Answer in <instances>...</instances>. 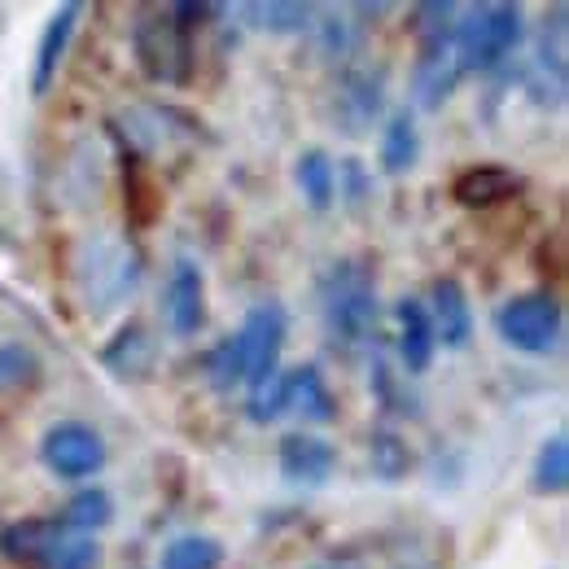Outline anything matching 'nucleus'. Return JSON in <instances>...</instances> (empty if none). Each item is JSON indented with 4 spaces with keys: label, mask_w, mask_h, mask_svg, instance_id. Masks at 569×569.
Instances as JSON below:
<instances>
[{
    "label": "nucleus",
    "mask_w": 569,
    "mask_h": 569,
    "mask_svg": "<svg viewBox=\"0 0 569 569\" xmlns=\"http://www.w3.org/2000/svg\"><path fill=\"white\" fill-rule=\"evenodd\" d=\"M320 320L338 347H363L377 338L381 302H377V272L368 259H342L320 281Z\"/></svg>",
    "instance_id": "1"
},
{
    "label": "nucleus",
    "mask_w": 569,
    "mask_h": 569,
    "mask_svg": "<svg viewBox=\"0 0 569 569\" xmlns=\"http://www.w3.org/2000/svg\"><path fill=\"white\" fill-rule=\"evenodd\" d=\"M526 36V13L521 4H473L456 27H451V53L460 74H491L499 71Z\"/></svg>",
    "instance_id": "2"
},
{
    "label": "nucleus",
    "mask_w": 569,
    "mask_h": 569,
    "mask_svg": "<svg viewBox=\"0 0 569 569\" xmlns=\"http://www.w3.org/2000/svg\"><path fill=\"white\" fill-rule=\"evenodd\" d=\"M496 333L521 356H552L566 342V307L548 289L517 293L496 307Z\"/></svg>",
    "instance_id": "3"
},
{
    "label": "nucleus",
    "mask_w": 569,
    "mask_h": 569,
    "mask_svg": "<svg viewBox=\"0 0 569 569\" xmlns=\"http://www.w3.org/2000/svg\"><path fill=\"white\" fill-rule=\"evenodd\" d=\"M132 49L141 62L144 79L153 83H189L193 74V40L184 27H176V18L162 13H144L132 27Z\"/></svg>",
    "instance_id": "4"
},
{
    "label": "nucleus",
    "mask_w": 569,
    "mask_h": 569,
    "mask_svg": "<svg viewBox=\"0 0 569 569\" xmlns=\"http://www.w3.org/2000/svg\"><path fill=\"white\" fill-rule=\"evenodd\" d=\"M237 347H241V368H246V386H263L281 372V351L284 338H289V316H284L281 302H259L246 311L241 329L232 333Z\"/></svg>",
    "instance_id": "5"
},
{
    "label": "nucleus",
    "mask_w": 569,
    "mask_h": 569,
    "mask_svg": "<svg viewBox=\"0 0 569 569\" xmlns=\"http://www.w3.org/2000/svg\"><path fill=\"white\" fill-rule=\"evenodd\" d=\"M106 438L83 421H58V426L44 429L40 438V460L53 478L62 482H83V478H97L106 469Z\"/></svg>",
    "instance_id": "6"
},
{
    "label": "nucleus",
    "mask_w": 569,
    "mask_h": 569,
    "mask_svg": "<svg viewBox=\"0 0 569 569\" xmlns=\"http://www.w3.org/2000/svg\"><path fill=\"white\" fill-rule=\"evenodd\" d=\"M162 316L176 338H198L207 329V277L193 259H176L162 293Z\"/></svg>",
    "instance_id": "7"
},
{
    "label": "nucleus",
    "mask_w": 569,
    "mask_h": 569,
    "mask_svg": "<svg viewBox=\"0 0 569 569\" xmlns=\"http://www.w3.org/2000/svg\"><path fill=\"white\" fill-rule=\"evenodd\" d=\"M429 325H433V338L447 347V351H465L473 342V311H469V293L456 277H438L429 284Z\"/></svg>",
    "instance_id": "8"
},
{
    "label": "nucleus",
    "mask_w": 569,
    "mask_h": 569,
    "mask_svg": "<svg viewBox=\"0 0 569 569\" xmlns=\"http://www.w3.org/2000/svg\"><path fill=\"white\" fill-rule=\"evenodd\" d=\"M277 465H281V478L293 487H325L338 469V451H333V442H325L316 433H289L281 438Z\"/></svg>",
    "instance_id": "9"
},
{
    "label": "nucleus",
    "mask_w": 569,
    "mask_h": 569,
    "mask_svg": "<svg viewBox=\"0 0 569 569\" xmlns=\"http://www.w3.org/2000/svg\"><path fill=\"white\" fill-rule=\"evenodd\" d=\"M386 110V74L381 71H347L342 88H338V119H342V132L363 137Z\"/></svg>",
    "instance_id": "10"
},
{
    "label": "nucleus",
    "mask_w": 569,
    "mask_h": 569,
    "mask_svg": "<svg viewBox=\"0 0 569 569\" xmlns=\"http://www.w3.org/2000/svg\"><path fill=\"white\" fill-rule=\"evenodd\" d=\"M281 412H298V417L311 421V426L338 421V399H333V390L325 386L320 368L302 363V368L281 372Z\"/></svg>",
    "instance_id": "11"
},
{
    "label": "nucleus",
    "mask_w": 569,
    "mask_h": 569,
    "mask_svg": "<svg viewBox=\"0 0 569 569\" xmlns=\"http://www.w3.org/2000/svg\"><path fill=\"white\" fill-rule=\"evenodd\" d=\"M79 13H83L79 4H62V9L44 22L40 44H36V62H31V97H44V92L53 88V79H58V71H62L67 49H71V40H74Z\"/></svg>",
    "instance_id": "12"
},
{
    "label": "nucleus",
    "mask_w": 569,
    "mask_h": 569,
    "mask_svg": "<svg viewBox=\"0 0 569 569\" xmlns=\"http://www.w3.org/2000/svg\"><path fill=\"white\" fill-rule=\"evenodd\" d=\"M512 193H521V176L499 167V162H478L451 180V198L469 211H487L496 202H508Z\"/></svg>",
    "instance_id": "13"
},
{
    "label": "nucleus",
    "mask_w": 569,
    "mask_h": 569,
    "mask_svg": "<svg viewBox=\"0 0 569 569\" xmlns=\"http://www.w3.org/2000/svg\"><path fill=\"white\" fill-rule=\"evenodd\" d=\"M395 320H399V359L412 377L429 372L433 351H438V338H433V325H429V311L421 298H399L395 302Z\"/></svg>",
    "instance_id": "14"
},
{
    "label": "nucleus",
    "mask_w": 569,
    "mask_h": 569,
    "mask_svg": "<svg viewBox=\"0 0 569 569\" xmlns=\"http://www.w3.org/2000/svg\"><path fill=\"white\" fill-rule=\"evenodd\" d=\"M460 83V67H456V53H451V36L447 40H429L421 44V62H417V106L421 110H438Z\"/></svg>",
    "instance_id": "15"
},
{
    "label": "nucleus",
    "mask_w": 569,
    "mask_h": 569,
    "mask_svg": "<svg viewBox=\"0 0 569 569\" xmlns=\"http://www.w3.org/2000/svg\"><path fill=\"white\" fill-rule=\"evenodd\" d=\"M58 530H62L58 517H27V521H13V526L0 530V552H4L13 566L36 569L40 557H44V548L58 539Z\"/></svg>",
    "instance_id": "16"
},
{
    "label": "nucleus",
    "mask_w": 569,
    "mask_h": 569,
    "mask_svg": "<svg viewBox=\"0 0 569 569\" xmlns=\"http://www.w3.org/2000/svg\"><path fill=\"white\" fill-rule=\"evenodd\" d=\"M421 162V128L412 110H395L381 128V171L386 176H403Z\"/></svg>",
    "instance_id": "17"
},
{
    "label": "nucleus",
    "mask_w": 569,
    "mask_h": 569,
    "mask_svg": "<svg viewBox=\"0 0 569 569\" xmlns=\"http://www.w3.org/2000/svg\"><path fill=\"white\" fill-rule=\"evenodd\" d=\"M123 207H128V219L137 228H149L158 214H162V184L153 180L149 162L144 158H123Z\"/></svg>",
    "instance_id": "18"
},
{
    "label": "nucleus",
    "mask_w": 569,
    "mask_h": 569,
    "mask_svg": "<svg viewBox=\"0 0 569 569\" xmlns=\"http://www.w3.org/2000/svg\"><path fill=\"white\" fill-rule=\"evenodd\" d=\"M293 184H298V193L307 198L311 211H329L333 198H338V167H333V158H329L325 149L298 153V162H293Z\"/></svg>",
    "instance_id": "19"
},
{
    "label": "nucleus",
    "mask_w": 569,
    "mask_h": 569,
    "mask_svg": "<svg viewBox=\"0 0 569 569\" xmlns=\"http://www.w3.org/2000/svg\"><path fill=\"white\" fill-rule=\"evenodd\" d=\"M569 487V438L566 433H552L539 456H535V469H530V491L535 496H561Z\"/></svg>",
    "instance_id": "20"
},
{
    "label": "nucleus",
    "mask_w": 569,
    "mask_h": 569,
    "mask_svg": "<svg viewBox=\"0 0 569 569\" xmlns=\"http://www.w3.org/2000/svg\"><path fill=\"white\" fill-rule=\"evenodd\" d=\"M223 566V543L211 535H180L162 548L158 569H219Z\"/></svg>",
    "instance_id": "21"
},
{
    "label": "nucleus",
    "mask_w": 569,
    "mask_h": 569,
    "mask_svg": "<svg viewBox=\"0 0 569 569\" xmlns=\"http://www.w3.org/2000/svg\"><path fill=\"white\" fill-rule=\"evenodd\" d=\"M62 521V517H58ZM101 561V548H97V539H88V535H74V530H58V539L44 548V557H40V566L36 569H97Z\"/></svg>",
    "instance_id": "22"
},
{
    "label": "nucleus",
    "mask_w": 569,
    "mask_h": 569,
    "mask_svg": "<svg viewBox=\"0 0 569 569\" xmlns=\"http://www.w3.org/2000/svg\"><path fill=\"white\" fill-rule=\"evenodd\" d=\"M114 521V499L106 496L101 487H88V491H79V496L67 503V512H62V526L74 530V535H97V530H106Z\"/></svg>",
    "instance_id": "23"
},
{
    "label": "nucleus",
    "mask_w": 569,
    "mask_h": 569,
    "mask_svg": "<svg viewBox=\"0 0 569 569\" xmlns=\"http://www.w3.org/2000/svg\"><path fill=\"white\" fill-rule=\"evenodd\" d=\"M241 18H250V27H259V31L293 36V31L311 27L316 9L311 4H281V0H272V4H241Z\"/></svg>",
    "instance_id": "24"
},
{
    "label": "nucleus",
    "mask_w": 569,
    "mask_h": 569,
    "mask_svg": "<svg viewBox=\"0 0 569 569\" xmlns=\"http://www.w3.org/2000/svg\"><path fill=\"white\" fill-rule=\"evenodd\" d=\"M101 363L114 372V377H137L149 363V338H144L141 325H128L106 351H101Z\"/></svg>",
    "instance_id": "25"
},
{
    "label": "nucleus",
    "mask_w": 569,
    "mask_h": 569,
    "mask_svg": "<svg viewBox=\"0 0 569 569\" xmlns=\"http://www.w3.org/2000/svg\"><path fill=\"white\" fill-rule=\"evenodd\" d=\"M40 356L22 342H0V395H13V390H31L40 381Z\"/></svg>",
    "instance_id": "26"
},
{
    "label": "nucleus",
    "mask_w": 569,
    "mask_h": 569,
    "mask_svg": "<svg viewBox=\"0 0 569 569\" xmlns=\"http://www.w3.org/2000/svg\"><path fill=\"white\" fill-rule=\"evenodd\" d=\"M207 372H211L214 390H232V386H246V368H241V347L237 338H223L207 359Z\"/></svg>",
    "instance_id": "27"
},
{
    "label": "nucleus",
    "mask_w": 569,
    "mask_h": 569,
    "mask_svg": "<svg viewBox=\"0 0 569 569\" xmlns=\"http://www.w3.org/2000/svg\"><path fill=\"white\" fill-rule=\"evenodd\" d=\"M408 465H412V456H408V447H403L395 433H377V438H372V469H377L386 482H399V478L408 473Z\"/></svg>",
    "instance_id": "28"
},
{
    "label": "nucleus",
    "mask_w": 569,
    "mask_h": 569,
    "mask_svg": "<svg viewBox=\"0 0 569 569\" xmlns=\"http://www.w3.org/2000/svg\"><path fill=\"white\" fill-rule=\"evenodd\" d=\"M456 4H412V27H417V36H421V44L429 40H447L451 36V27H456Z\"/></svg>",
    "instance_id": "29"
},
{
    "label": "nucleus",
    "mask_w": 569,
    "mask_h": 569,
    "mask_svg": "<svg viewBox=\"0 0 569 569\" xmlns=\"http://www.w3.org/2000/svg\"><path fill=\"white\" fill-rule=\"evenodd\" d=\"M311 27L320 31V49H325V58H347V53L356 49V31H351L347 13H329L325 22H311Z\"/></svg>",
    "instance_id": "30"
},
{
    "label": "nucleus",
    "mask_w": 569,
    "mask_h": 569,
    "mask_svg": "<svg viewBox=\"0 0 569 569\" xmlns=\"http://www.w3.org/2000/svg\"><path fill=\"white\" fill-rule=\"evenodd\" d=\"M307 569H363V557L359 552H333V557H325V561H316Z\"/></svg>",
    "instance_id": "31"
}]
</instances>
